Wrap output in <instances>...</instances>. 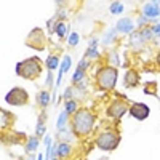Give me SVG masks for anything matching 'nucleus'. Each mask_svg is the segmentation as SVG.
I'll list each match as a JSON object with an SVG mask.
<instances>
[{
	"label": "nucleus",
	"instance_id": "f257e3e1",
	"mask_svg": "<svg viewBox=\"0 0 160 160\" xmlns=\"http://www.w3.org/2000/svg\"><path fill=\"white\" fill-rule=\"evenodd\" d=\"M93 123H95V117H93V114L90 111H87V109H82V111H78L75 114L72 127H74L75 135H87V133L93 128Z\"/></svg>",
	"mask_w": 160,
	"mask_h": 160
},
{
	"label": "nucleus",
	"instance_id": "f03ea898",
	"mask_svg": "<svg viewBox=\"0 0 160 160\" xmlns=\"http://www.w3.org/2000/svg\"><path fill=\"white\" fill-rule=\"evenodd\" d=\"M16 72H18V75H21L24 78H35L37 75H40V72H42L40 59L38 58H29L26 61H21L16 66Z\"/></svg>",
	"mask_w": 160,
	"mask_h": 160
},
{
	"label": "nucleus",
	"instance_id": "7ed1b4c3",
	"mask_svg": "<svg viewBox=\"0 0 160 160\" xmlns=\"http://www.w3.org/2000/svg\"><path fill=\"white\" fill-rule=\"evenodd\" d=\"M96 78L102 90H111V88H114V85L117 82V71L114 68H104L99 71Z\"/></svg>",
	"mask_w": 160,
	"mask_h": 160
},
{
	"label": "nucleus",
	"instance_id": "20e7f679",
	"mask_svg": "<svg viewBox=\"0 0 160 160\" xmlns=\"http://www.w3.org/2000/svg\"><path fill=\"white\" fill-rule=\"evenodd\" d=\"M120 142V138L115 135V133H102V135L96 139L98 148L102 151H114Z\"/></svg>",
	"mask_w": 160,
	"mask_h": 160
},
{
	"label": "nucleus",
	"instance_id": "39448f33",
	"mask_svg": "<svg viewBox=\"0 0 160 160\" xmlns=\"http://www.w3.org/2000/svg\"><path fill=\"white\" fill-rule=\"evenodd\" d=\"M28 99H29V96L22 88H13L7 93V96H5V101L11 106H22V104L28 102Z\"/></svg>",
	"mask_w": 160,
	"mask_h": 160
},
{
	"label": "nucleus",
	"instance_id": "423d86ee",
	"mask_svg": "<svg viewBox=\"0 0 160 160\" xmlns=\"http://www.w3.org/2000/svg\"><path fill=\"white\" fill-rule=\"evenodd\" d=\"M130 112H131V115L135 117V118H138V120H144V118H148V115H149V106L148 104H142V102H135L130 108Z\"/></svg>",
	"mask_w": 160,
	"mask_h": 160
},
{
	"label": "nucleus",
	"instance_id": "0eeeda50",
	"mask_svg": "<svg viewBox=\"0 0 160 160\" xmlns=\"http://www.w3.org/2000/svg\"><path fill=\"white\" fill-rule=\"evenodd\" d=\"M125 112H127V106H125V102H122V101L112 102L111 108H109V111H108V114H109L111 117H115V118L122 117Z\"/></svg>",
	"mask_w": 160,
	"mask_h": 160
},
{
	"label": "nucleus",
	"instance_id": "6e6552de",
	"mask_svg": "<svg viewBox=\"0 0 160 160\" xmlns=\"http://www.w3.org/2000/svg\"><path fill=\"white\" fill-rule=\"evenodd\" d=\"M117 29H118L120 32H125V34H128V32H131L133 29H135V24H133V21H131V19L125 18V19H120V21H118V24H117Z\"/></svg>",
	"mask_w": 160,
	"mask_h": 160
},
{
	"label": "nucleus",
	"instance_id": "1a4fd4ad",
	"mask_svg": "<svg viewBox=\"0 0 160 160\" xmlns=\"http://www.w3.org/2000/svg\"><path fill=\"white\" fill-rule=\"evenodd\" d=\"M144 15L146 16H151V18L158 16L160 15V7L157 3H148V5L144 7Z\"/></svg>",
	"mask_w": 160,
	"mask_h": 160
},
{
	"label": "nucleus",
	"instance_id": "9d476101",
	"mask_svg": "<svg viewBox=\"0 0 160 160\" xmlns=\"http://www.w3.org/2000/svg\"><path fill=\"white\" fill-rule=\"evenodd\" d=\"M138 83V74L135 71H128L125 75V87H136Z\"/></svg>",
	"mask_w": 160,
	"mask_h": 160
},
{
	"label": "nucleus",
	"instance_id": "9b49d317",
	"mask_svg": "<svg viewBox=\"0 0 160 160\" xmlns=\"http://www.w3.org/2000/svg\"><path fill=\"white\" fill-rule=\"evenodd\" d=\"M69 152H71V146H69V144H66V142L58 144V146H56V149H55V155H58V157H66Z\"/></svg>",
	"mask_w": 160,
	"mask_h": 160
},
{
	"label": "nucleus",
	"instance_id": "f8f14e48",
	"mask_svg": "<svg viewBox=\"0 0 160 160\" xmlns=\"http://www.w3.org/2000/svg\"><path fill=\"white\" fill-rule=\"evenodd\" d=\"M71 62H72V59H71V56H66L64 58V61H62V66H61V71H59V75H58V82H56V88L59 87V82H61V77H62V74L69 69V66H71Z\"/></svg>",
	"mask_w": 160,
	"mask_h": 160
},
{
	"label": "nucleus",
	"instance_id": "ddd939ff",
	"mask_svg": "<svg viewBox=\"0 0 160 160\" xmlns=\"http://www.w3.org/2000/svg\"><path fill=\"white\" fill-rule=\"evenodd\" d=\"M58 64H59V59L56 58V56H50L48 59H47V66H48V69H56L58 68Z\"/></svg>",
	"mask_w": 160,
	"mask_h": 160
},
{
	"label": "nucleus",
	"instance_id": "4468645a",
	"mask_svg": "<svg viewBox=\"0 0 160 160\" xmlns=\"http://www.w3.org/2000/svg\"><path fill=\"white\" fill-rule=\"evenodd\" d=\"M38 102H40V106H43V108L50 102V95H48L47 91H42V93L38 95Z\"/></svg>",
	"mask_w": 160,
	"mask_h": 160
},
{
	"label": "nucleus",
	"instance_id": "2eb2a0df",
	"mask_svg": "<svg viewBox=\"0 0 160 160\" xmlns=\"http://www.w3.org/2000/svg\"><path fill=\"white\" fill-rule=\"evenodd\" d=\"M66 118H68V112H62L61 115H59V120H58V130H64V127H66Z\"/></svg>",
	"mask_w": 160,
	"mask_h": 160
},
{
	"label": "nucleus",
	"instance_id": "dca6fc26",
	"mask_svg": "<svg viewBox=\"0 0 160 160\" xmlns=\"http://www.w3.org/2000/svg\"><path fill=\"white\" fill-rule=\"evenodd\" d=\"M111 11L114 13V15H117V13H122V11H123V5L118 3V2H115V3L111 5Z\"/></svg>",
	"mask_w": 160,
	"mask_h": 160
},
{
	"label": "nucleus",
	"instance_id": "f3484780",
	"mask_svg": "<svg viewBox=\"0 0 160 160\" xmlns=\"http://www.w3.org/2000/svg\"><path fill=\"white\" fill-rule=\"evenodd\" d=\"M55 32L59 35V37H64V34H66V24H62V22H59V24H56V28H55Z\"/></svg>",
	"mask_w": 160,
	"mask_h": 160
},
{
	"label": "nucleus",
	"instance_id": "a211bd4d",
	"mask_svg": "<svg viewBox=\"0 0 160 160\" xmlns=\"http://www.w3.org/2000/svg\"><path fill=\"white\" fill-rule=\"evenodd\" d=\"M155 91H157L155 82H151V85H148V87L144 88V93H148V95H155Z\"/></svg>",
	"mask_w": 160,
	"mask_h": 160
},
{
	"label": "nucleus",
	"instance_id": "6ab92c4d",
	"mask_svg": "<svg viewBox=\"0 0 160 160\" xmlns=\"http://www.w3.org/2000/svg\"><path fill=\"white\" fill-rule=\"evenodd\" d=\"M75 109H77V104L74 101H68V102H66V112H68V114L75 112Z\"/></svg>",
	"mask_w": 160,
	"mask_h": 160
},
{
	"label": "nucleus",
	"instance_id": "aec40b11",
	"mask_svg": "<svg viewBox=\"0 0 160 160\" xmlns=\"http://www.w3.org/2000/svg\"><path fill=\"white\" fill-rule=\"evenodd\" d=\"M37 144H38V139H37V138L31 139V141L28 142V148H26V149H28V152H32V151H35V149H37Z\"/></svg>",
	"mask_w": 160,
	"mask_h": 160
},
{
	"label": "nucleus",
	"instance_id": "412c9836",
	"mask_svg": "<svg viewBox=\"0 0 160 160\" xmlns=\"http://www.w3.org/2000/svg\"><path fill=\"white\" fill-rule=\"evenodd\" d=\"M69 43H71L72 47H75V45L78 43V34H75V32L71 34V37H69Z\"/></svg>",
	"mask_w": 160,
	"mask_h": 160
},
{
	"label": "nucleus",
	"instance_id": "4be33fe9",
	"mask_svg": "<svg viewBox=\"0 0 160 160\" xmlns=\"http://www.w3.org/2000/svg\"><path fill=\"white\" fill-rule=\"evenodd\" d=\"M87 56H88V58H96V56H98V50H96V47H90V50L87 51Z\"/></svg>",
	"mask_w": 160,
	"mask_h": 160
},
{
	"label": "nucleus",
	"instance_id": "5701e85b",
	"mask_svg": "<svg viewBox=\"0 0 160 160\" xmlns=\"http://www.w3.org/2000/svg\"><path fill=\"white\" fill-rule=\"evenodd\" d=\"M151 35H152V31H149V29H144V31L141 32V37H142L144 40H149Z\"/></svg>",
	"mask_w": 160,
	"mask_h": 160
},
{
	"label": "nucleus",
	"instance_id": "b1692460",
	"mask_svg": "<svg viewBox=\"0 0 160 160\" xmlns=\"http://www.w3.org/2000/svg\"><path fill=\"white\" fill-rule=\"evenodd\" d=\"M82 77H83V71H82V69H77V72H75V75H74V82H78Z\"/></svg>",
	"mask_w": 160,
	"mask_h": 160
},
{
	"label": "nucleus",
	"instance_id": "393cba45",
	"mask_svg": "<svg viewBox=\"0 0 160 160\" xmlns=\"http://www.w3.org/2000/svg\"><path fill=\"white\" fill-rule=\"evenodd\" d=\"M43 131H45V127H43L42 122H40V123H38V128H37V135H38V136H42V135H43Z\"/></svg>",
	"mask_w": 160,
	"mask_h": 160
},
{
	"label": "nucleus",
	"instance_id": "a878e982",
	"mask_svg": "<svg viewBox=\"0 0 160 160\" xmlns=\"http://www.w3.org/2000/svg\"><path fill=\"white\" fill-rule=\"evenodd\" d=\"M152 32H154V34H157V35H160V24H158V26H155V28L152 29Z\"/></svg>",
	"mask_w": 160,
	"mask_h": 160
},
{
	"label": "nucleus",
	"instance_id": "bb28decb",
	"mask_svg": "<svg viewBox=\"0 0 160 160\" xmlns=\"http://www.w3.org/2000/svg\"><path fill=\"white\" fill-rule=\"evenodd\" d=\"M87 68V61H80V64H78V69H85Z\"/></svg>",
	"mask_w": 160,
	"mask_h": 160
},
{
	"label": "nucleus",
	"instance_id": "cd10ccee",
	"mask_svg": "<svg viewBox=\"0 0 160 160\" xmlns=\"http://www.w3.org/2000/svg\"><path fill=\"white\" fill-rule=\"evenodd\" d=\"M71 95H72V91H71V88H68L66 90V98H71Z\"/></svg>",
	"mask_w": 160,
	"mask_h": 160
},
{
	"label": "nucleus",
	"instance_id": "c85d7f7f",
	"mask_svg": "<svg viewBox=\"0 0 160 160\" xmlns=\"http://www.w3.org/2000/svg\"><path fill=\"white\" fill-rule=\"evenodd\" d=\"M47 85H51V72H48V77H47Z\"/></svg>",
	"mask_w": 160,
	"mask_h": 160
},
{
	"label": "nucleus",
	"instance_id": "c756f323",
	"mask_svg": "<svg viewBox=\"0 0 160 160\" xmlns=\"http://www.w3.org/2000/svg\"><path fill=\"white\" fill-rule=\"evenodd\" d=\"M96 43H98V40H95V38H93L91 42H90V47H96Z\"/></svg>",
	"mask_w": 160,
	"mask_h": 160
},
{
	"label": "nucleus",
	"instance_id": "7c9ffc66",
	"mask_svg": "<svg viewBox=\"0 0 160 160\" xmlns=\"http://www.w3.org/2000/svg\"><path fill=\"white\" fill-rule=\"evenodd\" d=\"M144 22H146V18H144V16H142V18H139V24H144Z\"/></svg>",
	"mask_w": 160,
	"mask_h": 160
},
{
	"label": "nucleus",
	"instance_id": "2f4dec72",
	"mask_svg": "<svg viewBox=\"0 0 160 160\" xmlns=\"http://www.w3.org/2000/svg\"><path fill=\"white\" fill-rule=\"evenodd\" d=\"M157 61H158V64H160V53H158V56H157Z\"/></svg>",
	"mask_w": 160,
	"mask_h": 160
},
{
	"label": "nucleus",
	"instance_id": "473e14b6",
	"mask_svg": "<svg viewBox=\"0 0 160 160\" xmlns=\"http://www.w3.org/2000/svg\"><path fill=\"white\" fill-rule=\"evenodd\" d=\"M42 158H43V157H42V155H38V160H42Z\"/></svg>",
	"mask_w": 160,
	"mask_h": 160
},
{
	"label": "nucleus",
	"instance_id": "72a5a7b5",
	"mask_svg": "<svg viewBox=\"0 0 160 160\" xmlns=\"http://www.w3.org/2000/svg\"><path fill=\"white\" fill-rule=\"evenodd\" d=\"M53 160H56V158H53Z\"/></svg>",
	"mask_w": 160,
	"mask_h": 160
}]
</instances>
